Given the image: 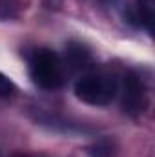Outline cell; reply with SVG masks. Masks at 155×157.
<instances>
[{
	"mask_svg": "<svg viewBox=\"0 0 155 157\" xmlns=\"http://www.w3.org/2000/svg\"><path fill=\"white\" fill-rule=\"evenodd\" d=\"M29 75L44 90H55L64 82V64L51 49H39L29 60Z\"/></svg>",
	"mask_w": 155,
	"mask_h": 157,
	"instance_id": "cell-2",
	"label": "cell"
},
{
	"mask_svg": "<svg viewBox=\"0 0 155 157\" xmlns=\"http://www.w3.org/2000/svg\"><path fill=\"white\" fill-rule=\"evenodd\" d=\"M64 59H66V66L71 70V71H77V70H84L89 66L91 62V53L78 42H70L66 46V53H64Z\"/></svg>",
	"mask_w": 155,
	"mask_h": 157,
	"instance_id": "cell-4",
	"label": "cell"
},
{
	"mask_svg": "<svg viewBox=\"0 0 155 157\" xmlns=\"http://www.w3.org/2000/svg\"><path fill=\"white\" fill-rule=\"evenodd\" d=\"M49 4H51V6H59V4H60V0H49Z\"/></svg>",
	"mask_w": 155,
	"mask_h": 157,
	"instance_id": "cell-9",
	"label": "cell"
},
{
	"mask_svg": "<svg viewBox=\"0 0 155 157\" xmlns=\"http://www.w3.org/2000/svg\"><path fill=\"white\" fill-rule=\"evenodd\" d=\"M148 104L146 86L135 73H126L122 78V106L130 115H139Z\"/></svg>",
	"mask_w": 155,
	"mask_h": 157,
	"instance_id": "cell-3",
	"label": "cell"
},
{
	"mask_svg": "<svg viewBox=\"0 0 155 157\" xmlns=\"http://www.w3.org/2000/svg\"><path fill=\"white\" fill-rule=\"evenodd\" d=\"M89 157H115V144L110 139H99L88 146Z\"/></svg>",
	"mask_w": 155,
	"mask_h": 157,
	"instance_id": "cell-5",
	"label": "cell"
},
{
	"mask_svg": "<svg viewBox=\"0 0 155 157\" xmlns=\"http://www.w3.org/2000/svg\"><path fill=\"white\" fill-rule=\"evenodd\" d=\"M13 93H15V84L4 73H0V97H11Z\"/></svg>",
	"mask_w": 155,
	"mask_h": 157,
	"instance_id": "cell-7",
	"label": "cell"
},
{
	"mask_svg": "<svg viewBox=\"0 0 155 157\" xmlns=\"http://www.w3.org/2000/svg\"><path fill=\"white\" fill-rule=\"evenodd\" d=\"M13 157H44V155H40V154H17Z\"/></svg>",
	"mask_w": 155,
	"mask_h": 157,
	"instance_id": "cell-8",
	"label": "cell"
},
{
	"mask_svg": "<svg viewBox=\"0 0 155 157\" xmlns=\"http://www.w3.org/2000/svg\"><path fill=\"white\" fill-rule=\"evenodd\" d=\"M119 93V82L110 73H91L84 75L75 82V95L86 104L106 106Z\"/></svg>",
	"mask_w": 155,
	"mask_h": 157,
	"instance_id": "cell-1",
	"label": "cell"
},
{
	"mask_svg": "<svg viewBox=\"0 0 155 157\" xmlns=\"http://www.w3.org/2000/svg\"><path fill=\"white\" fill-rule=\"evenodd\" d=\"M139 18L152 29L153 22V0H139Z\"/></svg>",
	"mask_w": 155,
	"mask_h": 157,
	"instance_id": "cell-6",
	"label": "cell"
}]
</instances>
